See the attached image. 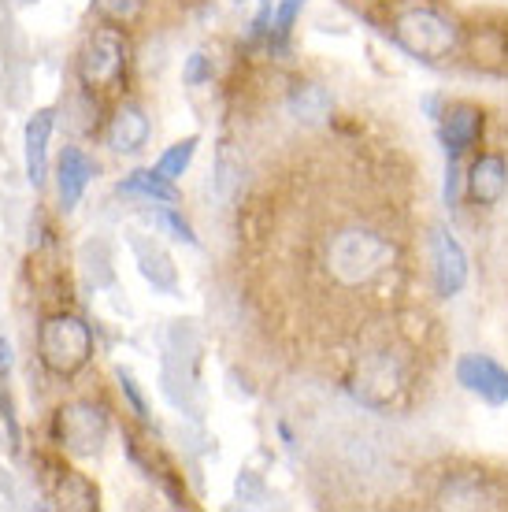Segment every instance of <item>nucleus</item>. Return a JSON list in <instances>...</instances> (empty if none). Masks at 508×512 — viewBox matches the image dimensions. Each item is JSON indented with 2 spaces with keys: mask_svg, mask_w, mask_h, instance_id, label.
<instances>
[{
  "mask_svg": "<svg viewBox=\"0 0 508 512\" xmlns=\"http://www.w3.org/2000/svg\"><path fill=\"white\" fill-rule=\"evenodd\" d=\"M234 490H238V501H245V505H260V501L267 498L264 483H260L253 472L238 475V479H234Z\"/></svg>",
  "mask_w": 508,
  "mask_h": 512,
  "instance_id": "obj_30",
  "label": "nucleus"
},
{
  "mask_svg": "<svg viewBox=\"0 0 508 512\" xmlns=\"http://www.w3.org/2000/svg\"><path fill=\"white\" fill-rule=\"evenodd\" d=\"M38 353L45 368L56 375H75L93 357V331L78 316H49L38 331Z\"/></svg>",
  "mask_w": 508,
  "mask_h": 512,
  "instance_id": "obj_4",
  "label": "nucleus"
},
{
  "mask_svg": "<svg viewBox=\"0 0 508 512\" xmlns=\"http://www.w3.org/2000/svg\"><path fill=\"white\" fill-rule=\"evenodd\" d=\"M182 82L186 86H204V82H212V60L204 56V52H190L186 56V64H182Z\"/></svg>",
  "mask_w": 508,
  "mask_h": 512,
  "instance_id": "obj_26",
  "label": "nucleus"
},
{
  "mask_svg": "<svg viewBox=\"0 0 508 512\" xmlns=\"http://www.w3.org/2000/svg\"><path fill=\"white\" fill-rule=\"evenodd\" d=\"M52 123H56V112H52V108H41V112H34V116H30V123H26V130H23L26 179H30V186H41V182H45V175H49V160H45V153H49Z\"/></svg>",
  "mask_w": 508,
  "mask_h": 512,
  "instance_id": "obj_15",
  "label": "nucleus"
},
{
  "mask_svg": "<svg viewBox=\"0 0 508 512\" xmlns=\"http://www.w3.org/2000/svg\"><path fill=\"white\" fill-rule=\"evenodd\" d=\"M119 390L127 394V401H130V409H134V416H138V420H149V405H145V397H141L138 383H134V375H130L127 368H119Z\"/></svg>",
  "mask_w": 508,
  "mask_h": 512,
  "instance_id": "obj_29",
  "label": "nucleus"
},
{
  "mask_svg": "<svg viewBox=\"0 0 508 512\" xmlns=\"http://www.w3.org/2000/svg\"><path fill=\"white\" fill-rule=\"evenodd\" d=\"M286 112H290L297 123H305V127H319V123L331 119L334 97L323 82H297L290 90V97H286Z\"/></svg>",
  "mask_w": 508,
  "mask_h": 512,
  "instance_id": "obj_16",
  "label": "nucleus"
},
{
  "mask_svg": "<svg viewBox=\"0 0 508 512\" xmlns=\"http://www.w3.org/2000/svg\"><path fill=\"white\" fill-rule=\"evenodd\" d=\"M93 175H97V164H93L78 145H64V153H60V160H56V190H60V205L75 208L78 201H82L86 186L93 182Z\"/></svg>",
  "mask_w": 508,
  "mask_h": 512,
  "instance_id": "obj_14",
  "label": "nucleus"
},
{
  "mask_svg": "<svg viewBox=\"0 0 508 512\" xmlns=\"http://www.w3.org/2000/svg\"><path fill=\"white\" fill-rule=\"evenodd\" d=\"M127 56L130 45L123 38V30L115 26H101L93 30L78 52V78L89 90H115L123 75H127Z\"/></svg>",
  "mask_w": 508,
  "mask_h": 512,
  "instance_id": "obj_6",
  "label": "nucleus"
},
{
  "mask_svg": "<svg viewBox=\"0 0 508 512\" xmlns=\"http://www.w3.org/2000/svg\"><path fill=\"white\" fill-rule=\"evenodd\" d=\"M130 253H134V260H138L141 279L149 282L153 290H160V294H178V268H175V260H171V253H167V249L156 242V238L134 231V234H130Z\"/></svg>",
  "mask_w": 508,
  "mask_h": 512,
  "instance_id": "obj_12",
  "label": "nucleus"
},
{
  "mask_svg": "<svg viewBox=\"0 0 508 512\" xmlns=\"http://www.w3.org/2000/svg\"><path fill=\"white\" fill-rule=\"evenodd\" d=\"M438 123V141L445 149V160H460L468 156L486 130V108H479L475 101H445Z\"/></svg>",
  "mask_w": 508,
  "mask_h": 512,
  "instance_id": "obj_10",
  "label": "nucleus"
},
{
  "mask_svg": "<svg viewBox=\"0 0 508 512\" xmlns=\"http://www.w3.org/2000/svg\"><path fill=\"white\" fill-rule=\"evenodd\" d=\"M71 112H75V130H82V134H89V130L97 127V104H93V97H86V93H78L75 101H71Z\"/></svg>",
  "mask_w": 508,
  "mask_h": 512,
  "instance_id": "obj_27",
  "label": "nucleus"
},
{
  "mask_svg": "<svg viewBox=\"0 0 508 512\" xmlns=\"http://www.w3.org/2000/svg\"><path fill=\"white\" fill-rule=\"evenodd\" d=\"M93 8H97L101 19L123 26V23H134L145 12V0H93Z\"/></svg>",
  "mask_w": 508,
  "mask_h": 512,
  "instance_id": "obj_24",
  "label": "nucleus"
},
{
  "mask_svg": "<svg viewBox=\"0 0 508 512\" xmlns=\"http://www.w3.org/2000/svg\"><path fill=\"white\" fill-rule=\"evenodd\" d=\"M197 145H201V138L197 134H190V138H182V141H175V145H167L164 153H160V160H156V175H164V179H171V182H178L186 171H190V164H193V153H197Z\"/></svg>",
  "mask_w": 508,
  "mask_h": 512,
  "instance_id": "obj_21",
  "label": "nucleus"
},
{
  "mask_svg": "<svg viewBox=\"0 0 508 512\" xmlns=\"http://www.w3.org/2000/svg\"><path fill=\"white\" fill-rule=\"evenodd\" d=\"M26 82H30V67H26V60H8L4 64V97H8V104H23L26 101Z\"/></svg>",
  "mask_w": 508,
  "mask_h": 512,
  "instance_id": "obj_25",
  "label": "nucleus"
},
{
  "mask_svg": "<svg viewBox=\"0 0 508 512\" xmlns=\"http://www.w3.org/2000/svg\"><path fill=\"white\" fill-rule=\"evenodd\" d=\"M101 494L93 487V479L86 472H71V468H60L56 472V505L67 512H93L101 505Z\"/></svg>",
  "mask_w": 508,
  "mask_h": 512,
  "instance_id": "obj_17",
  "label": "nucleus"
},
{
  "mask_svg": "<svg viewBox=\"0 0 508 512\" xmlns=\"http://www.w3.org/2000/svg\"><path fill=\"white\" fill-rule=\"evenodd\" d=\"M149 223L160 227V231H167V238H175V242L197 245V234H193V227L186 223V219L178 216L175 205H156L153 212H149Z\"/></svg>",
  "mask_w": 508,
  "mask_h": 512,
  "instance_id": "obj_22",
  "label": "nucleus"
},
{
  "mask_svg": "<svg viewBox=\"0 0 508 512\" xmlns=\"http://www.w3.org/2000/svg\"><path fill=\"white\" fill-rule=\"evenodd\" d=\"M238 4H242V0H238Z\"/></svg>",
  "mask_w": 508,
  "mask_h": 512,
  "instance_id": "obj_32",
  "label": "nucleus"
},
{
  "mask_svg": "<svg viewBox=\"0 0 508 512\" xmlns=\"http://www.w3.org/2000/svg\"><path fill=\"white\" fill-rule=\"evenodd\" d=\"M78 264H82L86 282L93 290L115 286V256H112V245L104 242V238H89V242L78 249Z\"/></svg>",
  "mask_w": 508,
  "mask_h": 512,
  "instance_id": "obj_20",
  "label": "nucleus"
},
{
  "mask_svg": "<svg viewBox=\"0 0 508 512\" xmlns=\"http://www.w3.org/2000/svg\"><path fill=\"white\" fill-rule=\"evenodd\" d=\"M119 193L123 197H138V201H149V205H178V190L175 182L164 179V175H156V171H130L127 179L119 182Z\"/></svg>",
  "mask_w": 508,
  "mask_h": 512,
  "instance_id": "obj_18",
  "label": "nucleus"
},
{
  "mask_svg": "<svg viewBox=\"0 0 508 512\" xmlns=\"http://www.w3.org/2000/svg\"><path fill=\"white\" fill-rule=\"evenodd\" d=\"M416 390L412 346L401 338H375L356 353L349 368V394L371 412H397Z\"/></svg>",
  "mask_w": 508,
  "mask_h": 512,
  "instance_id": "obj_2",
  "label": "nucleus"
},
{
  "mask_svg": "<svg viewBox=\"0 0 508 512\" xmlns=\"http://www.w3.org/2000/svg\"><path fill=\"white\" fill-rule=\"evenodd\" d=\"M56 438L75 457H97L108 442V416L89 401H71L56 412Z\"/></svg>",
  "mask_w": 508,
  "mask_h": 512,
  "instance_id": "obj_8",
  "label": "nucleus"
},
{
  "mask_svg": "<svg viewBox=\"0 0 508 512\" xmlns=\"http://www.w3.org/2000/svg\"><path fill=\"white\" fill-rule=\"evenodd\" d=\"M149 134H153V123H149L141 104L127 101L115 108L112 123H108V145L115 153H141L149 145Z\"/></svg>",
  "mask_w": 508,
  "mask_h": 512,
  "instance_id": "obj_13",
  "label": "nucleus"
},
{
  "mask_svg": "<svg viewBox=\"0 0 508 512\" xmlns=\"http://www.w3.org/2000/svg\"><path fill=\"white\" fill-rule=\"evenodd\" d=\"M453 379L460 383V390H468L490 409L508 405V368L497 364L490 353H460L453 360Z\"/></svg>",
  "mask_w": 508,
  "mask_h": 512,
  "instance_id": "obj_9",
  "label": "nucleus"
},
{
  "mask_svg": "<svg viewBox=\"0 0 508 512\" xmlns=\"http://www.w3.org/2000/svg\"><path fill=\"white\" fill-rule=\"evenodd\" d=\"M8 364H12V346L0 338V372H8Z\"/></svg>",
  "mask_w": 508,
  "mask_h": 512,
  "instance_id": "obj_31",
  "label": "nucleus"
},
{
  "mask_svg": "<svg viewBox=\"0 0 508 512\" xmlns=\"http://www.w3.org/2000/svg\"><path fill=\"white\" fill-rule=\"evenodd\" d=\"M464 193L475 208H497L508 193V156L501 149H486V153L471 156L468 171H464Z\"/></svg>",
  "mask_w": 508,
  "mask_h": 512,
  "instance_id": "obj_11",
  "label": "nucleus"
},
{
  "mask_svg": "<svg viewBox=\"0 0 508 512\" xmlns=\"http://www.w3.org/2000/svg\"><path fill=\"white\" fill-rule=\"evenodd\" d=\"M390 41L420 64H449L464 49V26L438 4H405L390 15Z\"/></svg>",
  "mask_w": 508,
  "mask_h": 512,
  "instance_id": "obj_3",
  "label": "nucleus"
},
{
  "mask_svg": "<svg viewBox=\"0 0 508 512\" xmlns=\"http://www.w3.org/2000/svg\"><path fill=\"white\" fill-rule=\"evenodd\" d=\"M305 4L308 0H275V19H271V41H286L290 38V30H293V23L301 19V12H305Z\"/></svg>",
  "mask_w": 508,
  "mask_h": 512,
  "instance_id": "obj_23",
  "label": "nucleus"
},
{
  "mask_svg": "<svg viewBox=\"0 0 508 512\" xmlns=\"http://www.w3.org/2000/svg\"><path fill=\"white\" fill-rule=\"evenodd\" d=\"M434 509H508V487L486 468H457L438 479Z\"/></svg>",
  "mask_w": 508,
  "mask_h": 512,
  "instance_id": "obj_5",
  "label": "nucleus"
},
{
  "mask_svg": "<svg viewBox=\"0 0 508 512\" xmlns=\"http://www.w3.org/2000/svg\"><path fill=\"white\" fill-rule=\"evenodd\" d=\"M397 264H401L397 238L371 219L338 223L323 242V271L334 290H342V294L379 290L397 271Z\"/></svg>",
  "mask_w": 508,
  "mask_h": 512,
  "instance_id": "obj_1",
  "label": "nucleus"
},
{
  "mask_svg": "<svg viewBox=\"0 0 508 512\" xmlns=\"http://www.w3.org/2000/svg\"><path fill=\"white\" fill-rule=\"evenodd\" d=\"M460 182H464V175H460V160H445V182H442L445 208L460 205Z\"/></svg>",
  "mask_w": 508,
  "mask_h": 512,
  "instance_id": "obj_28",
  "label": "nucleus"
},
{
  "mask_svg": "<svg viewBox=\"0 0 508 512\" xmlns=\"http://www.w3.org/2000/svg\"><path fill=\"white\" fill-rule=\"evenodd\" d=\"M242 182H245V160H242V149L238 145H219V156H216V167H212V190L219 193V201H234L238 193H242Z\"/></svg>",
  "mask_w": 508,
  "mask_h": 512,
  "instance_id": "obj_19",
  "label": "nucleus"
},
{
  "mask_svg": "<svg viewBox=\"0 0 508 512\" xmlns=\"http://www.w3.org/2000/svg\"><path fill=\"white\" fill-rule=\"evenodd\" d=\"M427 275H431V286L438 297H457L468 286V253L445 223H434L427 231Z\"/></svg>",
  "mask_w": 508,
  "mask_h": 512,
  "instance_id": "obj_7",
  "label": "nucleus"
}]
</instances>
